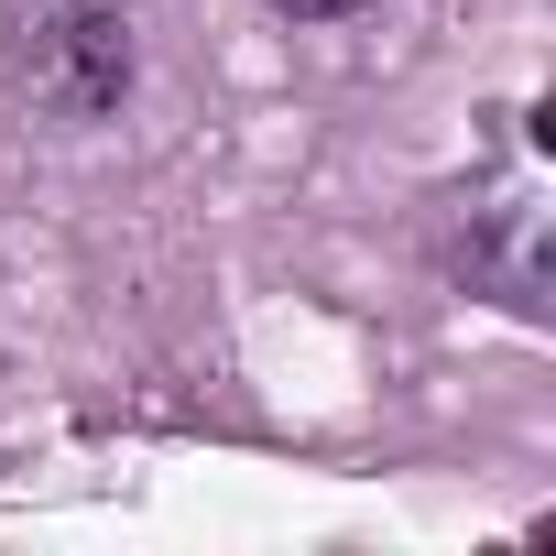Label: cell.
Here are the masks:
<instances>
[{
  "mask_svg": "<svg viewBox=\"0 0 556 556\" xmlns=\"http://www.w3.org/2000/svg\"><path fill=\"white\" fill-rule=\"evenodd\" d=\"M285 23H339V12H361V0H273Z\"/></svg>",
  "mask_w": 556,
  "mask_h": 556,
  "instance_id": "cell-1",
  "label": "cell"
}]
</instances>
